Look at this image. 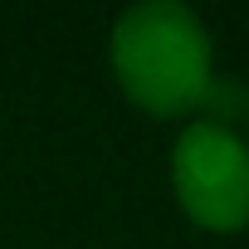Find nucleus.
I'll return each instance as SVG.
<instances>
[{"label": "nucleus", "instance_id": "nucleus-2", "mask_svg": "<svg viewBox=\"0 0 249 249\" xmlns=\"http://www.w3.org/2000/svg\"><path fill=\"white\" fill-rule=\"evenodd\" d=\"M171 186L181 210L215 234L249 225V142L200 117L171 147Z\"/></svg>", "mask_w": 249, "mask_h": 249}, {"label": "nucleus", "instance_id": "nucleus-1", "mask_svg": "<svg viewBox=\"0 0 249 249\" xmlns=\"http://www.w3.org/2000/svg\"><path fill=\"white\" fill-rule=\"evenodd\" d=\"M112 73L142 112L186 117L215 88L210 35L176 0H142L112 25Z\"/></svg>", "mask_w": 249, "mask_h": 249}]
</instances>
